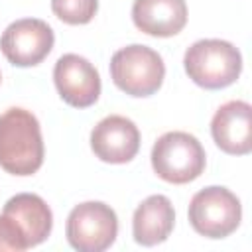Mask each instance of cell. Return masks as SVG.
Returning <instances> with one entry per match:
<instances>
[{
    "label": "cell",
    "instance_id": "1",
    "mask_svg": "<svg viewBox=\"0 0 252 252\" xmlns=\"http://www.w3.org/2000/svg\"><path fill=\"white\" fill-rule=\"evenodd\" d=\"M43 163V138L37 118L12 106L0 114V167L12 175H32Z\"/></svg>",
    "mask_w": 252,
    "mask_h": 252
},
{
    "label": "cell",
    "instance_id": "2",
    "mask_svg": "<svg viewBox=\"0 0 252 252\" xmlns=\"http://www.w3.org/2000/svg\"><path fill=\"white\" fill-rule=\"evenodd\" d=\"M183 65L195 85L215 91L232 85L240 77L242 55L230 41L199 39L187 47Z\"/></svg>",
    "mask_w": 252,
    "mask_h": 252
},
{
    "label": "cell",
    "instance_id": "3",
    "mask_svg": "<svg viewBox=\"0 0 252 252\" xmlns=\"http://www.w3.org/2000/svg\"><path fill=\"white\" fill-rule=\"evenodd\" d=\"M152 167L167 183L183 185L205 169V150L189 132H165L152 148Z\"/></svg>",
    "mask_w": 252,
    "mask_h": 252
},
{
    "label": "cell",
    "instance_id": "4",
    "mask_svg": "<svg viewBox=\"0 0 252 252\" xmlns=\"http://www.w3.org/2000/svg\"><path fill=\"white\" fill-rule=\"evenodd\" d=\"M110 77L114 85L130 96L154 94L165 77V65L158 51L148 45H126L110 59Z\"/></svg>",
    "mask_w": 252,
    "mask_h": 252
},
{
    "label": "cell",
    "instance_id": "5",
    "mask_svg": "<svg viewBox=\"0 0 252 252\" xmlns=\"http://www.w3.org/2000/svg\"><path fill=\"white\" fill-rule=\"evenodd\" d=\"M240 219V201L226 187H205L197 191L189 203V222L207 238H224L232 234L238 228Z\"/></svg>",
    "mask_w": 252,
    "mask_h": 252
},
{
    "label": "cell",
    "instance_id": "6",
    "mask_svg": "<svg viewBox=\"0 0 252 252\" xmlns=\"http://www.w3.org/2000/svg\"><path fill=\"white\" fill-rule=\"evenodd\" d=\"M67 240L79 252H102L118 234V219L114 209L100 201H87L67 217Z\"/></svg>",
    "mask_w": 252,
    "mask_h": 252
},
{
    "label": "cell",
    "instance_id": "7",
    "mask_svg": "<svg viewBox=\"0 0 252 252\" xmlns=\"http://www.w3.org/2000/svg\"><path fill=\"white\" fill-rule=\"evenodd\" d=\"M53 41V30L43 20L22 18L4 30L0 37V49L12 65L33 67L49 55Z\"/></svg>",
    "mask_w": 252,
    "mask_h": 252
},
{
    "label": "cell",
    "instance_id": "8",
    "mask_svg": "<svg viewBox=\"0 0 252 252\" xmlns=\"http://www.w3.org/2000/svg\"><path fill=\"white\" fill-rule=\"evenodd\" d=\"M53 81L61 98L75 108L94 104L100 94L98 71L89 59L77 53H65L57 59L53 67Z\"/></svg>",
    "mask_w": 252,
    "mask_h": 252
},
{
    "label": "cell",
    "instance_id": "9",
    "mask_svg": "<svg viewBox=\"0 0 252 252\" xmlns=\"http://www.w3.org/2000/svg\"><path fill=\"white\" fill-rule=\"evenodd\" d=\"M91 148L106 163H126L140 150V130L130 118L110 114L93 128Z\"/></svg>",
    "mask_w": 252,
    "mask_h": 252
},
{
    "label": "cell",
    "instance_id": "10",
    "mask_svg": "<svg viewBox=\"0 0 252 252\" xmlns=\"http://www.w3.org/2000/svg\"><path fill=\"white\" fill-rule=\"evenodd\" d=\"M215 144L232 156H246L252 150V106L244 100L224 102L211 120Z\"/></svg>",
    "mask_w": 252,
    "mask_h": 252
},
{
    "label": "cell",
    "instance_id": "11",
    "mask_svg": "<svg viewBox=\"0 0 252 252\" xmlns=\"http://www.w3.org/2000/svg\"><path fill=\"white\" fill-rule=\"evenodd\" d=\"M134 26L156 37H169L179 33L187 24L185 0H134Z\"/></svg>",
    "mask_w": 252,
    "mask_h": 252
},
{
    "label": "cell",
    "instance_id": "12",
    "mask_svg": "<svg viewBox=\"0 0 252 252\" xmlns=\"http://www.w3.org/2000/svg\"><path fill=\"white\" fill-rule=\"evenodd\" d=\"M22 230L28 246H37L51 234L53 215L47 203L33 193H18L10 197L2 211Z\"/></svg>",
    "mask_w": 252,
    "mask_h": 252
},
{
    "label": "cell",
    "instance_id": "13",
    "mask_svg": "<svg viewBox=\"0 0 252 252\" xmlns=\"http://www.w3.org/2000/svg\"><path fill=\"white\" fill-rule=\"evenodd\" d=\"M175 211L165 195H150L144 199L132 217V236L142 246H156L173 230Z\"/></svg>",
    "mask_w": 252,
    "mask_h": 252
},
{
    "label": "cell",
    "instance_id": "14",
    "mask_svg": "<svg viewBox=\"0 0 252 252\" xmlns=\"http://www.w3.org/2000/svg\"><path fill=\"white\" fill-rule=\"evenodd\" d=\"M51 10L61 22L81 26L94 18L98 0H51Z\"/></svg>",
    "mask_w": 252,
    "mask_h": 252
},
{
    "label": "cell",
    "instance_id": "15",
    "mask_svg": "<svg viewBox=\"0 0 252 252\" xmlns=\"http://www.w3.org/2000/svg\"><path fill=\"white\" fill-rule=\"evenodd\" d=\"M28 242L22 234V230L16 226V222L6 217L4 213L0 215V252L10 250V252H22L28 250Z\"/></svg>",
    "mask_w": 252,
    "mask_h": 252
},
{
    "label": "cell",
    "instance_id": "16",
    "mask_svg": "<svg viewBox=\"0 0 252 252\" xmlns=\"http://www.w3.org/2000/svg\"><path fill=\"white\" fill-rule=\"evenodd\" d=\"M0 79H2V77H0Z\"/></svg>",
    "mask_w": 252,
    "mask_h": 252
}]
</instances>
